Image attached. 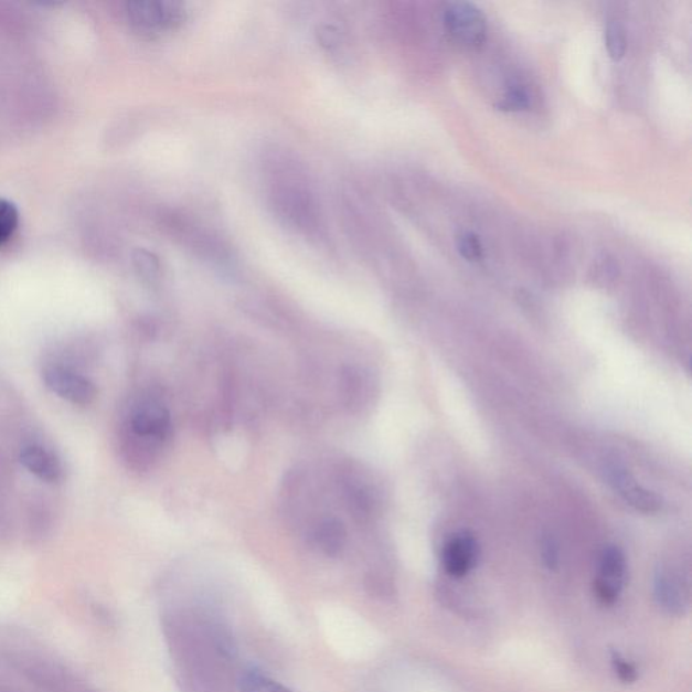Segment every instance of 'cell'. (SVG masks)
Here are the masks:
<instances>
[{"instance_id":"obj_7","label":"cell","mask_w":692,"mask_h":692,"mask_svg":"<svg viewBox=\"0 0 692 692\" xmlns=\"http://www.w3.org/2000/svg\"><path fill=\"white\" fill-rule=\"evenodd\" d=\"M168 219H170L168 228L173 232L174 237H179L180 243L189 246V248L196 252L198 255L210 258V260L220 263L225 260L227 254L224 245H222L219 238H215L213 234L203 231L200 225L184 220L182 216L173 215L168 216Z\"/></svg>"},{"instance_id":"obj_8","label":"cell","mask_w":692,"mask_h":692,"mask_svg":"<svg viewBox=\"0 0 692 692\" xmlns=\"http://www.w3.org/2000/svg\"><path fill=\"white\" fill-rule=\"evenodd\" d=\"M479 545L471 533L461 532L447 541L441 552V563L445 573L455 579L467 576L477 565Z\"/></svg>"},{"instance_id":"obj_12","label":"cell","mask_w":692,"mask_h":692,"mask_svg":"<svg viewBox=\"0 0 692 692\" xmlns=\"http://www.w3.org/2000/svg\"><path fill=\"white\" fill-rule=\"evenodd\" d=\"M315 543L329 557L341 555L347 545V531L342 522L334 519L323 520L316 528Z\"/></svg>"},{"instance_id":"obj_4","label":"cell","mask_w":692,"mask_h":692,"mask_svg":"<svg viewBox=\"0 0 692 692\" xmlns=\"http://www.w3.org/2000/svg\"><path fill=\"white\" fill-rule=\"evenodd\" d=\"M126 13L138 32L149 34L177 28L184 18V9L177 2H131Z\"/></svg>"},{"instance_id":"obj_11","label":"cell","mask_w":692,"mask_h":692,"mask_svg":"<svg viewBox=\"0 0 692 692\" xmlns=\"http://www.w3.org/2000/svg\"><path fill=\"white\" fill-rule=\"evenodd\" d=\"M22 466L46 483H57L63 478V467L46 449L39 445H29L20 456Z\"/></svg>"},{"instance_id":"obj_2","label":"cell","mask_w":692,"mask_h":692,"mask_svg":"<svg viewBox=\"0 0 692 692\" xmlns=\"http://www.w3.org/2000/svg\"><path fill=\"white\" fill-rule=\"evenodd\" d=\"M628 564L618 546H607L601 552L598 574L594 582V594L600 605H616L624 592Z\"/></svg>"},{"instance_id":"obj_13","label":"cell","mask_w":692,"mask_h":692,"mask_svg":"<svg viewBox=\"0 0 692 692\" xmlns=\"http://www.w3.org/2000/svg\"><path fill=\"white\" fill-rule=\"evenodd\" d=\"M239 692H292L260 671H245L238 679Z\"/></svg>"},{"instance_id":"obj_10","label":"cell","mask_w":692,"mask_h":692,"mask_svg":"<svg viewBox=\"0 0 692 692\" xmlns=\"http://www.w3.org/2000/svg\"><path fill=\"white\" fill-rule=\"evenodd\" d=\"M653 594L660 609L671 616H683L689 609V593L672 571L659 567L654 573Z\"/></svg>"},{"instance_id":"obj_1","label":"cell","mask_w":692,"mask_h":692,"mask_svg":"<svg viewBox=\"0 0 692 692\" xmlns=\"http://www.w3.org/2000/svg\"><path fill=\"white\" fill-rule=\"evenodd\" d=\"M268 202L283 226L306 237H320L322 215L309 178L297 162L278 158L270 161Z\"/></svg>"},{"instance_id":"obj_9","label":"cell","mask_w":692,"mask_h":692,"mask_svg":"<svg viewBox=\"0 0 692 692\" xmlns=\"http://www.w3.org/2000/svg\"><path fill=\"white\" fill-rule=\"evenodd\" d=\"M130 425L136 436L153 441H164L172 429L170 412L156 401L141 403L136 408Z\"/></svg>"},{"instance_id":"obj_20","label":"cell","mask_w":692,"mask_h":692,"mask_svg":"<svg viewBox=\"0 0 692 692\" xmlns=\"http://www.w3.org/2000/svg\"><path fill=\"white\" fill-rule=\"evenodd\" d=\"M136 262L138 269H140V273L146 276L147 279L153 280L158 278L160 267L155 256L142 252V254L137 257Z\"/></svg>"},{"instance_id":"obj_19","label":"cell","mask_w":692,"mask_h":692,"mask_svg":"<svg viewBox=\"0 0 692 692\" xmlns=\"http://www.w3.org/2000/svg\"><path fill=\"white\" fill-rule=\"evenodd\" d=\"M541 557L550 569H556L558 565V546L555 539L544 537L541 541Z\"/></svg>"},{"instance_id":"obj_5","label":"cell","mask_w":692,"mask_h":692,"mask_svg":"<svg viewBox=\"0 0 692 692\" xmlns=\"http://www.w3.org/2000/svg\"><path fill=\"white\" fill-rule=\"evenodd\" d=\"M605 475L613 489L616 490L631 508L647 514L658 513L661 509V504L663 503H661V498L658 493L641 486L625 467L618 465L607 466Z\"/></svg>"},{"instance_id":"obj_6","label":"cell","mask_w":692,"mask_h":692,"mask_svg":"<svg viewBox=\"0 0 692 692\" xmlns=\"http://www.w3.org/2000/svg\"><path fill=\"white\" fill-rule=\"evenodd\" d=\"M45 386L53 394L77 406H88L95 401L98 391L88 379L77 375V373L50 366L44 371Z\"/></svg>"},{"instance_id":"obj_14","label":"cell","mask_w":692,"mask_h":692,"mask_svg":"<svg viewBox=\"0 0 692 692\" xmlns=\"http://www.w3.org/2000/svg\"><path fill=\"white\" fill-rule=\"evenodd\" d=\"M605 45L607 53L614 60L619 62L622 60L628 50V38L621 23L610 22L605 30Z\"/></svg>"},{"instance_id":"obj_18","label":"cell","mask_w":692,"mask_h":692,"mask_svg":"<svg viewBox=\"0 0 692 692\" xmlns=\"http://www.w3.org/2000/svg\"><path fill=\"white\" fill-rule=\"evenodd\" d=\"M610 660L613 671L616 672V677L621 680L622 683L631 684L637 682V679H639V670H637V667L631 663L630 660L626 659L625 656L617 651H611Z\"/></svg>"},{"instance_id":"obj_16","label":"cell","mask_w":692,"mask_h":692,"mask_svg":"<svg viewBox=\"0 0 692 692\" xmlns=\"http://www.w3.org/2000/svg\"><path fill=\"white\" fill-rule=\"evenodd\" d=\"M529 105H531V96H529L526 88L517 84V86H511L504 93L497 107L502 111L517 113L526 110Z\"/></svg>"},{"instance_id":"obj_3","label":"cell","mask_w":692,"mask_h":692,"mask_svg":"<svg viewBox=\"0 0 692 692\" xmlns=\"http://www.w3.org/2000/svg\"><path fill=\"white\" fill-rule=\"evenodd\" d=\"M444 25L461 45L478 47L486 40V18L477 6L471 3H450L444 13Z\"/></svg>"},{"instance_id":"obj_15","label":"cell","mask_w":692,"mask_h":692,"mask_svg":"<svg viewBox=\"0 0 692 692\" xmlns=\"http://www.w3.org/2000/svg\"><path fill=\"white\" fill-rule=\"evenodd\" d=\"M20 225V213L13 203L0 198V246H4L14 237Z\"/></svg>"},{"instance_id":"obj_17","label":"cell","mask_w":692,"mask_h":692,"mask_svg":"<svg viewBox=\"0 0 692 692\" xmlns=\"http://www.w3.org/2000/svg\"><path fill=\"white\" fill-rule=\"evenodd\" d=\"M457 251L468 262H479L483 257V245L480 238L472 232L461 233L457 238Z\"/></svg>"}]
</instances>
